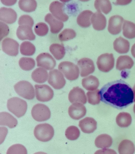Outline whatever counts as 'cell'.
<instances>
[{
  "label": "cell",
  "mask_w": 135,
  "mask_h": 154,
  "mask_svg": "<svg viewBox=\"0 0 135 154\" xmlns=\"http://www.w3.org/2000/svg\"><path fill=\"white\" fill-rule=\"evenodd\" d=\"M17 18V14L12 9L2 7L0 10V20L9 24L15 22Z\"/></svg>",
  "instance_id": "ac0fdd59"
},
{
  "label": "cell",
  "mask_w": 135,
  "mask_h": 154,
  "mask_svg": "<svg viewBox=\"0 0 135 154\" xmlns=\"http://www.w3.org/2000/svg\"><path fill=\"white\" fill-rule=\"evenodd\" d=\"M25 147L23 145L17 144L11 146L8 149L7 154H25L27 153Z\"/></svg>",
  "instance_id": "74e56055"
},
{
  "label": "cell",
  "mask_w": 135,
  "mask_h": 154,
  "mask_svg": "<svg viewBox=\"0 0 135 154\" xmlns=\"http://www.w3.org/2000/svg\"><path fill=\"white\" fill-rule=\"evenodd\" d=\"M77 65L80 69L82 77H85L93 72L95 67L93 61L88 58H83L78 61Z\"/></svg>",
  "instance_id": "4fadbf2b"
},
{
  "label": "cell",
  "mask_w": 135,
  "mask_h": 154,
  "mask_svg": "<svg viewBox=\"0 0 135 154\" xmlns=\"http://www.w3.org/2000/svg\"><path fill=\"white\" fill-rule=\"evenodd\" d=\"M14 88L17 94L25 99L31 100L34 97V88L32 84L28 81L19 82L14 85Z\"/></svg>",
  "instance_id": "5b68a950"
},
{
  "label": "cell",
  "mask_w": 135,
  "mask_h": 154,
  "mask_svg": "<svg viewBox=\"0 0 135 154\" xmlns=\"http://www.w3.org/2000/svg\"><path fill=\"white\" fill-rule=\"evenodd\" d=\"M64 4L56 1L52 2L49 6V10L52 15L57 19L65 22L68 20V16L63 11Z\"/></svg>",
  "instance_id": "7c38bea8"
},
{
  "label": "cell",
  "mask_w": 135,
  "mask_h": 154,
  "mask_svg": "<svg viewBox=\"0 0 135 154\" xmlns=\"http://www.w3.org/2000/svg\"><path fill=\"white\" fill-rule=\"evenodd\" d=\"M100 99L105 104L118 109L125 108L133 102L131 87L121 79L109 82L99 91Z\"/></svg>",
  "instance_id": "6da1fadb"
},
{
  "label": "cell",
  "mask_w": 135,
  "mask_h": 154,
  "mask_svg": "<svg viewBox=\"0 0 135 154\" xmlns=\"http://www.w3.org/2000/svg\"><path fill=\"white\" fill-rule=\"evenodd\" d=\"M61 2H68L70 1L71 0H59Z\"/></svg>",
  "instance_id": "f6af8a7d"
},
{
  "label": "cell",
  "mask_w": 135,
  "mask_h": 154,
  "mask_svg": "<svg viewBox=\"0 0 135 154\" xmlns=\"http://www.w3.org/2000/svg\"><path fill=\"white\" fill-rule=\"evenodd\" d=\"M91 20L93 28L96 30H102L106 27V18L100 12H97L93 13Z\"/></svg>",
  "instance_id": "ffe728a7"
},
{
  "label": "cell",
  "mask_w": 135,
  "mask_h": 154,
  "mask_svg": "<svg viewBox=\"0 0 135 154\" xmlns=\"http://www.w3.org/2000/svg\"><path fill=\"white\" fill-rule=\"evenodd\" d=\"M131 53L133 57L135 58V43L131 47Z\"/></svg>",
  "instance_id": "ee69618b"
},
{
  "label": "cell",
  "mask_w": 135,
  "mask_h": 154,
  "mask_svg": "<svg viewBox=\"0 0 135 154\" xmlns=\"http://www.w3.org/2000/svg\"><path fill=\"white\" fill-rule=\"evenodd\" d=\"M31 114L33 119L39 122L46 121L50 119L51 116V112L49 107L41 103H37L33 106Z\"/></svg>",
  "instance_id": "8992f818"
},
{
  "label": "cell",
  "mask_w": 135,
  "mask_h": 154,
  "mask_svg": "<svg viewBox=\"0 0 135 154\" xmlns=\"http://www.w3.org/2000/svg\"><path fill=\"white\" fill-rule=\"evenodd\" d=\"M86 95L89 103L93 105H95L99 103L100 97L98 89L88 91L86 93Z\"/></svg>",
  "instance_id": "8d00e7d4"
},
{
  "label": "cell",
  "mask_w": 135,
  "mask_h": 154,
  "mask_svg": "<svg viewBox=\"0 0 135 154\" xmlns=\"http://www.w3.org/2000/svg\"><path fill=\"white\" fill-rule=\"evenodd\" d=\"M44 19L50 25V32L53 33H58L63 27V23L50 13L46 15Z\"/></svg>",
  "instance_id": "44dd1931"
},
{
  "label": "cell",
  "mask_w": 135,
  "mask_h": 154,
  "mask_svg": "<svg viewBox=\"0 0 135 154\" xmlns=\"http://www.w3.org/2000/svg\"><path fill=\"white\" fill-rule=\"evenodd\" d=\"M48 82L56 89L62 88L66 83L63 75L57 69H54L49 72Z\"/></svg>",
  "instance_id": "9c48e42d"
},
{
  "label": "cell",
  "mask_w": 135,
  "mask_h": 154,
  "mask_svg": "<svg viewBox=\"0 0 135 154\" xmlns=\"http://www.w3.org/2000/svg\"><path fill=\"white\" fill-rule=\"evenodd\" d=\"M82 86L86 90L94 91L98 88L99 82L96 77L90 75L82 79Z\"/></svg>",
  "instance_id": "484cf974"
},
{
  "label": "cell",
  "mask_w": 135,
  "mask_h": 154,
  "mask_svg": "<svg viewBox=\"0 0 135 154\" xmlns=\"http://www.w3.org/2000/svg\"><path fill=\"white\" fill-rule=\"evenodd\" d=\"M18 23L19 25H27L32 27L34 24V21L30 16L27 15H24L19 17L18 20Z\"/></svg>",
  "instance_id": "ab89813d"
},
{
  "label": "cell",
  "mask_w": 135,
  "mask_h": 154,
  "mask_svg": "<svg viewBox=\"0 0 135 154\" xmlns=\"http://www.w3.org/2000/svg\"><path fill=\"white\" fill-rule=\"evenodd\" d=\"M35 50V47L34 45L27 41L23 42L20 46V52L22 55L25 56H30L33 55Z\"/></svg>",
  "instance_id": "1f68e13d"
},
{
  "label": "cell",
  "mask_w": 135,
  "mask_h": 154,
  "mask_svg": "<svg viewBox=\"0 0 135 154\" xmlns=\"http://www.w3.org/2000/svg\"><path fill=\"white\" fill-rule=\"evenodd\" d=\"M58 68L69 80H75L79 76V68L77 65L72 62L68 61L62 62L59 65Z\"/></svg>",
  "instance_id": "277c9868"
},
{
  "label": "cell",
  "mask_w": 135,
  "mask_h": 154,
  "mask_svg": "<svg viewBox=\"0 0 135 154\" xmlns=\"http://www.w3.org/2000/svg\"><path fill=\"white\" fill-rule=\"evenodd\" d=\"M48 74L47 71L44 69L38 68L32 73L31 77L35 82L42 83L46 82L48 78Z\"/></svg>",
  "instance_id": "4316f807"
},
{
  "label": "cell",
  "mask_w": 135,
  "mask_h": 154,
  "mask_svg": "<svg viewBox=\"0 0 135 154\" xmlns=\"http://www.w3.org/2000/svg\"><path fill=\"white\" fill-rule=\"evenodd\" d=\"M19 7L21 10L26 12H31L34 11L37 6L35 0H19Z\"/></svg>",
  "instance_id": "4dcf8cb0"
},
{
  "label": "cell",
  "mask_w": 135,
  "mask_h": 154,
  "mask_svg": "<svg viewBox=\"0 0 135 154\" xmlns=\"http://www.w3.org/2000/svg\"><path fill=\"white\" fill-rule=\"evenodd\" d=\"M16 118L8 112H2L0 113V125L7 126L10 128L16 127L18 124Z\"/></svg>",
  "instance_id": "cb8c5ba5"
},
{
  "label": "cell",
  "mask_w": 135,
  "mask_h": 154,
  "mask_svg": "<svg viewBox=\"0 0 135 154\" xmlns=\"http://www.w3.org/2000/svg\"><path fill=\"white\" fill-rule=\"evenodd\" d=\"M130 46L129 42L121 36L116 38L113 42L114 50L120 54L127 53L129 50Z\"/></svg>",
  "instance_id": "7402d4cb"
},
{
  "label": "cell",
  "mask_w": 135,
  "mask_h": 154,
  "mask_svg": "<svg viewBox=\"0 0 135 154\" xmlns=\"http://www.w3.org/2000/svg\"><path fill=\"white\" fill-rule=\"evenodd\" d=\"M34 135L38 140L46 142L51 140L54 135L53 127L48 123L37 125L34 130Z\"/></svg>",
  "instance_id": "3957f363"
},
{
  "label": "cell",
  "mask_w": 135,
  "mask_h": 154,
  "mask_svg": "<svg viewBox=\"0 0 135 154\" xmlns=\"http://www.w3.org/2000/svg\"><path fill=\"white\" fill-rule=\"evenodd\" d=\"M134 62L132 59L128 55H121L117 59L116 68L119 70L126 69H130L133 66Z\"/></svg>",
  "instance_id": "603a6c76"
},
{
  "label": "cell",
  "mask_w": 135,
  "mask_h": 154,
  "mask_svg": "<svg viewBox=\"0 0 135 154\" xmlns=\"http://www.w3.org/2000/svg\"><path fill=\"white\" fill-rule=\"evenodd\" d=\"M19 45L14 39L6 38L2 42V51L7 54L12 56H16L18 53Z\"/></svg>",
  "instance_id": "8fae6325"
},
{
  "label": "cell",
  "mask_w": 135,
  "mask_h": 154,
  "mask_svg": "<svg viewBox=\"0 0 135 154\" xmlns=\"http://www.w3.org/2000/svg\"><path fill=\"white\" fill-rule=\"evenodd\" d=\"M8 110L18 118H20L25 113L27 108V104L24 100L18 97H13L7 101Z\"/></svg>",
  "instance_id": "7a4b0ae2"
},
{
  "label": "cell",
  "mask_w": 135,
  "mask_h": 154,
  "mask_svg": "<svg viewBox=\"0 0 135 154\" xmlns=\"http://www.w3.org/2000/svg\"><path fill=\"white\" fill-rule=\"evenodd\" d=\"M96 64L101 71L105 72L110 71L114 66V59L113 54L106 53L101 54L98 57Z\"/></svg>",
  "instance_id": "52a82bcc"
},
{
  "label": "cell",
  "mask_w": 135,
  "mask_h": 154,
  "mask_svg": "<svg viewBox=\"0 0 135 154\" xmlns=\"http://www.w3.org/2000/svg\"><path fill=\"white\" fill-rule=\"evenodd\" d=\"M92 14V12L88 10H85L82 12L77 18L78 24L83 28L89 27L91 25L90 18Z\"/></svg>",
  "instance_id": "d4e9b609"
},
{
  "label": "cell",
  "mask_w": 135,
  "mask_h": 154,
  "mask_svg": "<svg viewBox=\"0 0 135 154\" xmlns=\"http://www.w3.org/2000/svg\"><path fill=\"white\" fill-rule=\"evenodd\" d=\"M97 125L95 119L87 117L79 121V126L84 133L89 134L93 132L96 129Z\"/></svg>",
  "instance_id": "d6986e66"
},
{
  "label": "cell",
  "mask_w": 135,
  "mask_h": 154,
  "mask_svg": "<svg viewBox=\"0 0 135 154\" xmlns=\"http://www.w3.org/2000/svg\"><path fill=\"white\" fill-rule=\"evenodd\" d=\"M95 146L99 148H102L109 146L111 143V138L106 134H101L98 136L95 141Z\"/></svg>",
  "instance_id": "836d02e7"
},
{
  "label": "cell",
  "mask_w": 135,
  "mask_h": 154,
  "mask_svg": "<svg viewBox=\"0 0 135 154\" xmlns=\"http://www.w3.org/2000/svg\"><path fill=\"white\" fill-rule=\"evenodd\" d=\"M35 33L40 36H43L47 35L48 32L49 28L45 23L40 22L37 23L34 28Z\"/></svg>",
  "instance_id": "f35d334b"
},
{
  "label": "cell",
  "mask_w": 135,
  "mask_h": 154,
  "mask_svg": "<svg viewBox=\"0 0 135 154\" xmlns=\"http://www.w3.org/2000/svg\"><path fill=\"white\" fill-rule=\"evenodd\" d=\"M19 64L23 70L29 71L35 67V62L34 60L32 58L22 57L19 60Z\"/></svg>",
  "instance_id": "d6a6232c"
},
{
  "label": "cell",
  "mask_w": 135,
  "mask_h": 154,
  "mask_svg": "<svg viewBox=\"0 0 135 154\" xmlns=\"http://www.w3.org/2000/svg\"><path fill=\"white\" fill-rule=\"evenodd\" d=\"M2 3L4 5L10 6L14 5L17 1V0H1Z\"/></svg>",
  "instance_id": "7bdbcfd3"
},
{
  "label": "cell",
  "mask_w": 135,
  "mask_h": 154,
  "mask_svg": "<svg viewBox=\"0 0 135 154\" xmlns=\"http://www.w3.org/2000/svg\"><path fill=\"white\" fill-rule=\"evenodd\" d=\"M80 0V1H82V2H85L88 1L90 0Z\"/></svg>",
  "instance_id": "bcb514c9"
},
{
  "label": "cell",
  "mask_w": 135,
  "mask_h": 154,
  "mask_svg": "<svg viewBox=\"0 0 135 154\" xmlns=\"http://www.w3.org/2000/svg\"><path fill=\"white\" fill-rule=\"evenodd\" d=\"M124 36L129 39L135 38V24L131 21L124 20L123 26Z\"/></svg>",
  "instance_id": "f1b7e54d"
},
{
  "label": "cell",
  "mask_w": 135,
  "mask_h": 154,
  "mask_svg": "<svg viewBox=\"0 0 135 154\" xmlns=\"http://www.w3.org/2000/svg\"><path fill=\"white\" fill-rule=\"evenodd\" d=\"M37 66L44 68L47 70L53 69L56 66V61L49 53H43L37 57Z\"/></svg>",
  "instance_id": "30bf717a"
},
{
  "label": "cell",
  "mask_w": 135,
  "mask_h": 154,
  "mask_svg": "<svg viewBox=\"0 0 135 154\" xmlns=\"http://www.w3.org/2000/svg\"><path fill=\"white\" fill-rule=\"evenodd\" d=\"M80 132L78 128L75 126H71L66 129L65 134L66 137L69 140H73L78 138Z\"/></svg>",
  "instance_id": "e575fe53"
},
{
  "label": "cell",
  "mask_w": 135,
  "mask_h": 154,
  "mask_svg": "<svg viewBox=\"0 0 135 154\" xmlns=\"http://www.w3.org/2000/svg\"><path fill=\"white\" fill-rule=\"evenodd\" d=\"M76 33L71 29H65L58 35L59 39L61 41H67L74 38L76 36Z\"/></svg>",
  "instance_id": "d590c367"
},
{
  "label": "cell",
  "mask_w": 135,
  "mask_h": 154,
  "mask_svg": "<svg viewBox=\"0 0 135 154\" xmlns=\"http://www.w3.org/2000/svg\"><path fill=\"white\" fill-rule=\"evenodd\" d=\"M132 0H116L113 3L115 5H124L130 3Z\"/></svg>",
  "instance_id": "b9f144b4"
},
{
  "label": "cell",
  "mask_w": 135,
  "mask_h": 154,
  "mask_svg": "<svg viewBox=\"0 0 135 154\" xmlns=\"http://www.w3.org/2000/svg\"><path fill=\"white\" fill-rule=\"evenodd\" d=\"M69 101L72 103L77 102L85 104L87 98L84 91L79 87H74L68 95Z\"/></svg>",
  "instance_id": "2e32d148"
},
{
  "label": "cell",
  "mask_w": 135,
  "mask_h": 154,
  "mask_svg": "<svg viewBox=\"0 0 135 154\" xmlns=\"http://www.w3.org/2000/svg\"><path fill=\"white\" fill-rule=\"evenodd\" d=\"M34 87L36 98L38 101L42 102H47L53 98V91L48 85H35Z\"/></svg>",
  "instance_id": "ba28073f"
},
{
  "label": "cell",
  "mask_w": 135,
  "mask_h": 154,
  "mask_svg": "<svg viewBox=\"0 0 135 154\" xmlns=\"http://www.w3.org/2000/svg\"><path fill=\"white\" fill-rule=\"evenodd\" d=\"M0 40L9 34V29L8 26L4 23L0 22Z\"/></svg>",
  "instance_id": "60d3db41"
},
{
  "label": "cell",
  "mask_w": 135,
  "mask_h": 154,
  "mask_svg": "<svg viewBox=\"0 0 135 154\" xmlns=\"http://www.w3.org/2000/svg\"><path fill=\"white\" fill-rule=\"evenodd\" d=\"M124 19L121 16L115 15L112 16L109 19L108 30L111 34L116 35L120 32Z\"/></svg>",
  "instance_id": "5bb4252c"
},
{
  "label": "cell",
  "mask_w": 135,
  "mask_h": 154,
  "mask_svg": "<svg viewBox=\"0 0 135 154\" xmlns=\"http://www.w3.org/2000/svg\"><path fill=\"white\" fill-rule=\"evenodd\" d=\"M50 52L57 60L62 59L65 54V49L64 46L58 43L52 44L50 47Z\"/></svg>",
  "instance_id": "f546056e"
},
{
  "label": "cell",
  "mask_w": 135,
  "mask_h": 154,
  "mask_svg": "<svg viewBox=\"0 0 135 154\" xmlns=\"http://www.w3.org/2000/svg\"><path fill=\"white\" fill-rule=\"evenodd\" d=\"M68 113L73 119L79 120L84 117L86 113V109L82 104L79 103H73L68 109Z\"/></svg>",
  "instance_id": "9a60e30c"
},
{
  "label": "cell",
  "mask_w": 135,
  "mask_h": 154,
  "mask_svg": "<svg viewBox=\"0 0 135 154\" xmlns=\"http://www.w3.org/2000/svg\"><path fill=\"white\" fill-rule=\"evenodd\" d=\"M16 35L18 38L22 40H33L35 38L32 27L28 25H19L17 30Z\"/></svg>",
  "instance_id": "e0dca14e"
},
{
  "label": "cell",
  "mask_w": 135,
  "mask_h": 154,
  "mask_svg": "<svg viewBox=\"0 0 135 154\" xmlns=\"http://www.w3.org/2000/svg\"><path fill=\"white\" fill-rule=\"evenodd\" d=\"M94 6L99 12L105 14H108L112 9V6L109 0H95Z\"/></svg>",
  "instance_id": "83f0119b"
}]
</instances>
